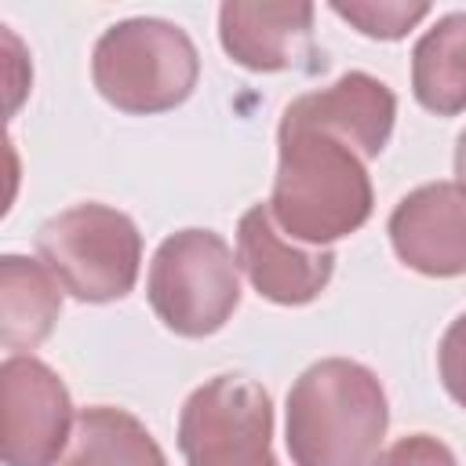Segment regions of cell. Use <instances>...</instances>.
Masks as SVG:
<instances>
[{
	"instance_id": "6da1fadb",
	"label": "cell",
	"mask_w": 466,
	"mask_h": 466,
	"mask_svg": "<svg viewBox=\"0 0 466 466\" xmlns=\"http://www.w3.org/2000/svg\"><path fill=\"white\" fill-rule=\"evenodd\" d=\"M368 160L339 135L280 116L277 127V178L269 215L277 229L306 248H328L357 233L371 218V178Z\"/></svg>"
},
{
	"instance_id": "7a4b0ae2",
	"label": "cell",
	"mask_w": 466,
	"mask_h": 466,
	"mask_svg": "<svg viewBox=\"0 0 466 466\" xmlns=\"http://www.w3.org/2000/svg\"><path fill=\"white\" fill-rule=\"evenodd\" d=\"M386 426L379 375L350 357L309 364L288 390L284 444L295 466H371Z\"/></svg>"
},
{
	"instance_id": "3957f363",
	"label": "cell",
	"mask_w": 466,
	"mask_h": 466,
	"mask_svg": "<svg viewBox=\"0 0 466 466\" xmlns=\"http://www.w3.org/2000/svg\"><path fill=\"white\" fill-rule=\"evenodd\" d=\"M98 95L131 116H153L182 106L200 76V55L189 33L167 18L113 22L91 55Z\"/></svg>"
},
{
	"instance_id": "277c9868",
	"label": "cell",
	"mask_w": 466,
	"mask_h": 466,
	"mask_svg": "<svg viewBox=\"0 0 466 466\" xmlns=\"http://www.w3.org/2000/svg\"><path fill=\"white\" fill-rule=\"evenodd\" d=\"M36 255L80 302L124 299L142 266V233L131 215L109 204H73L36 229Z\"/></svg>"
},
{
	"instance_id": "5b68a950",
	"label": "cell",
	"mask_w": 466,
	"mask_h": 466,
	"mask_svg": "<svg viewBox=\"0 0 466 466\" xmlns=\"http://www.w3.org/2000/svg\"><path fill=\"white\" fill-rule=\"evenodd\" d=\"M229 244L211 229H178L160 240L146 295L160 324L182 339H204L226 328L240 306V273Z\"/></svg>"
},
{
	"instance_id": "8992f818",
	"label": "cell",
	"mask_w": 466,
	"mask_h": 466,
	"mask_svg": "<svg viewBox=\"0 0 466 466\" xmlns=\"http://www.w3.org/2000/svg\"><path fill=\"white\" fill-rule=\"evenodd\" d=\"M186 466H280L273 455V404L248 375H215L178 415Z\"/></svg>"
},
{
	"instance_id": "52a82bcc",
	"label": "cell",
	"mask_w": 466,
	"mask_h": 466,
	"mask_svg": "<svg viewBox=\"0 0 466 466\" xmlns=\"http://www.w3.org/2000/svg\"><path fill=\"white\" fill-rule=\"evenodd\" d=\"M73 426V400L58 371L33 353H11L0 364L4 466H58Z\"/></svg>"
},
{
	"instance_id": "ba28073f",
	"label": "cell",
	"mask_w": 466,
	"mask_h": 466,
	"mask_svg": "<svg viewBox=\"0 0 466 466\" xmlns=\"http://www.w3.org/2000/svg\"><path fill=\"white\" fill-rule=\"evenodd\" d=\"M237 266L262 299L277 306H306L328 288L335 251L306 248L284 237L269 215V204H255L237 222Z\"/></svg>"
},
{
	"instance_id": "9c48e42d",
	"label": "cell",
	"mask_w": 466,
	"mask_h": 466,
	"mask_svg": "<svg viewBox=\"0 0 466 466\" xmlns=\"http://www.w3.org/2000/svg\"><path fill=\"white\" fill-rule=\"evenodd\" d=\"M390 244L397 258L422 277L466 273V186L426 182L400 197L390 215Z\"/></svg>"
},
{
	"instance_id": "30bf717a",
	"label": "cell",
	"mask_w": 466,
	"mask_h": 466,
	"mask_svg": "<svg viewBox=\"0 0 466 466\" xmlns=\"http://www.w3.org/2000/svg\"><path fill=\"white\" fill-rule=\"evenodd\" d=\"M222 51L251 73H280L313 55V4H248L218 7Z\"/></svg>"
},
{
	"instance_id": "8fae6325",
	"label": "cell",
	"mask_w": 466,
	"mask_h": 466,
	"mask_svg": "<svg viewBox=\"0 0 466 466\" xmlns=\"http://www.w3.org/2000/svg\"><path fill=\"white\" fill-rule=\"evenodd\" d=\"M284 113H291L299 120H309V124L339 135L364 160H375L386 149L390 135H393L397 95L379 76L353 69V73H342L324 91L299 95L295 102H288Z\"/></svg>"
},
{
	"instance_id": "7c38bea8",
	"label": "cell",
	"mask_w": 466,
	"mask_h": 466,
	"mask_svg": "<svg viewBox=\"0 0 466 466\" xmlns=\"http://www.w3.org/2000/svg\"><path fill=\"white\" fill-rule=\"evenodd\" d=\"M62 313V284L40 258H0V342L4 350H36Z\"/></svg>"
},
{
	"instance_id": "4fadbf2b",
	"label": "cell",
	"mask_w": 466,
	"mask_h": 466,
	"mask_svg": "<svg viewBox=\"0 0 466 466\" xmlns=\"http://www.w3.org/2000/svg\"><path fill=\"white\" fill-rule=\"evenodd\" d=\"M411 95L437 116L466 109V11L437 18L411 51Z\"/></svg>"
},
{
	"instance_id": "5bb4252c",
	"label": "cell",
	"mask_w": 466,
	"mask_h": 466,
	"mask_svg": "<svg viewBox=\"0 0 466 466\" xmlns=\"http://www.w3.org/2000/svg\"><path fill=\"white\" fill-rule=\"evenodd\" d=\"M58 466H167L153 433L124 408L91 404L76 415Z\"/></svg>"
},
{
	"instance_id": "9a60e30c",
	"label": "cell",
	"mask_w": 466,
	"mask_h": 466,
	"mask_svg": "<svg viewBox=\"0 0 466 466\" xmlns=\"http://www.w3.org/2000/svg\"><path fill=\"white\" fill-rule=\"evenodd\" d=\"M331 11L339 18H346L350 25H357L364 36L371 40H400L408 36V29H415L426 15L430 4H397V0H335Z\"/></svg>"
},
{
	"instance_id": "2e32d148",
	"label": "cell",
	"mask_w": 466,
	"mask_h": 466,
	"mask_svg": "<svg viewBox=\"0 0 466 466\" xmlns=\"http://www.w3.org/2000/svg\"><path fill=\"white\" fill-rule=\"evenodd\" d=\"M437 368L448 397L466 408V313H459L437 346Z\"/></svg>"
},
{
	"instance_id": "e0dca14e",
	"label": "cell",
	"mask_w": 466,
	"mask_h": 466,
	"mask_svg": "<svg viewBox=\"0 0 466 466\" xmlns=\"http://www.w3.org/2000/svg\"><path fill=\"white\" fill-rule=\"evenodd\" d=\"M371 466H459V462L444 441H437L430 433H411V437H400L397 444H390L386 451H379V459Z\"/></svg>"
},
{
	"instance_id": "ac0fdd59",
	"label": "cell",
	"mask_w": 466,
	"mask_h": 466,
	"mask_svg": "<svg viewBox=\"0 0 466 466\" xmlns=\"http://www.w3.org/2000/svg\"><path fill=\"white\" fill-rule=\"evenodd\" d=\"M455 175H459V182L466 186V131H462L459 142H455Z\"/></svg>"
}]
</instances>
